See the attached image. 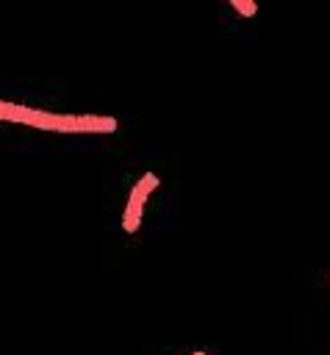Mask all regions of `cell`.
I'll list each match as a JSON object with an SVG mask.
<instances>
[{"label":"cell","instance_id":"5b68a950","mask_svg":"<svg viewBox=\"0 0 330 355\" xmlns=\"http://www.w3.org/2000/svg\"><path fill=\"white\" fill-rule=\"evenodd\" d=\"M191 355H205V352H191Z\"/></svg>","mask_w":330,"mask_h":355},{"label":"cell","instance_id":"277c9868","mask_svg":"<svg viewBox=\"0 0 330 355\" xmlns=\"http://www.w3.org/2000/svg\"><path fill=\"white\" fill-rule=\"evenodd\" d=\"M136 186H139V189H141L144 194H150V191H153V189L158 186V178H155L153 172H147V175H144V178H141V180H139Z\"/></svg>","mask_w":330,"mask_h":355},{"label":"cell","instance_id":"7a4b0ae2","mask_svg":"<svg viewBox=\"0 0 330 355\" xmlns=\"http://www.w3.org/2000/svg\"><path fill=\"white\" fill-rule=\"evenodd\" d=\"M116 130V119L111 116H78V133H111Z\"/></svg>","mask_w":330,"mask_h":355},{"label":"cell","instance_id":"3957f363","mask_svg":"<svg viewBox=\"0 0 330 355\" xmlns=\"http://www.w3.org/2000/svg\"><path fill=\"white\" fill-rule=\"evenodd\" d=\"M233 8L241 11V14H247V17H252V14L258 11V6H255L252 0H233Z\"/></svg>","mask_w":330,"mask_h":355},{"label":"cell","instance_id":"6da1fadb","mask_svg":"<svg viewBox=\"0 0 330 355\" xmlns=\"http://www.w3.org/2000/svg\"><path fill=\"white\" fill-rule=\"evenodd\" d=\"M144 200H147V194L139 189V186H133V191H130V200H128V208H125V219H122V227L128 230V233H133V230H139V222H141V208H144Z\"/></svg>","mask_w":330,"mask_h":355}]
</instances>
